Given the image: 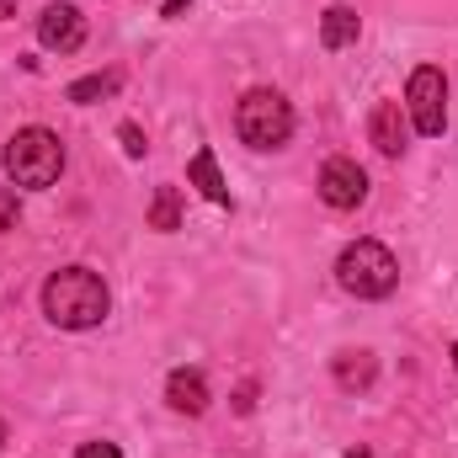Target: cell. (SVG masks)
<instances>
[{"label":"cell","mask_w":458,"mask_h":458,"mask_svg":"<svg viewBox=\"0 0 458 458\" xmlns=\"http://www.w3.org/2000/svg\"><path fill=\"white\" fill-rule=\"evenodd\" d=\"M107 310H113V293H107L102 272H91V267H59L43 283V315L59 331H91L107 320Z\"/></svg>","instance_id":"cell-1"},{"label":"cell","mask_w":458,"mask_h":458,"mask_svg":"<svg viewBox=\"0 0 458 458\" xmlns=\"http://www.w3.org/2000/svg\"><path fill=\"white\" fill-rule=\"evenodd\" d=\"M59 171H64V144H59V133H48V128H16V133L5 139V176H11L16 187L43 192V187L59 182Z\"/></svg>","instance_id":"cell-2"},{"label":"cell","mask_w":458,"mask_h":458,"mask_svg":"<svg viewBox=\"0 0 458 458\" xmlns=\"http://www.w3.org/2000/svg\"><path fill=\"white\" fill-rule=\"evenodd\" d=\"M336 283L357 299H389L394 283H400V261L378 240H352L342 250V261H336Z\"/></svg>","instance_id":"cell-3"},{"label":"cell","mask_w":458,"mask_h":458,"mask_svg":"<svg viewBox=\"0 0 458 458\" xmlns=\"http://www.w3.org/2000/svg\"><path fill=\"white\" fill-rule=\"evenodd\" d=\"M234 133L250 149H283L293 139V107H288V97L283 91H267V86L245 91L240 107H234Z\"/></svg>","instance_id":"cell-4"},{"label":"cell","mask_w":458,"mask_h":458,"mask_svg":"<svg viewBox=\"0 0 458 458\" xmlns=\"http://www.w3.org/2000/svg\"><path fill=\"white\" fill-rule=\"evenodd\" d=\"M405 113H411V128L427 133V139H437L448 128V81H443L437 64L411 70V81H405Z\"/></svg>","instance_id":"cell-5"},{"label":"cell","mask_w":458,"mask_h":458,"mask_svg":"<svg viewBox=\"0 0 458 458\" xmlns=\"http://www.w3.org/2000/svg\"><path fill=\"white\" fill-rule=\"evenodd\" d=\"M368 198V171L357 165V160H346V155H336V160H326L320 165V203L326 208H357Z\"/></svg>","instance_id":"cell-6"},{"label":"cell","mask_w":458,"mask_h":458,"mask_svg":"<svg viewBox=\"0 0 458 458\" xmlns=\"http://www.w3.org/2000/svg\"><path fill=\"white\" fill-rule=\"evenodd\" d=\"M38 43L54 48V54H75V48L86 43V16H81L75 5H64V0L43 5V16H38Z\"/></svg>","instance_id":"cell-7"},{"label":"cell","mask_w":458,"mask_h":458,"mask_svg":"<svg viewBox=\"0 0 458 458\" xmlns=\"http://www.w3.org/2000/svg\"><path fill=\"white\" fill-rule=\"evenodd\" d=\"M165 405L182 411V416H203V411H208V378H203L198 368H176V373L165 378Z\"/></svg>","instance_id":"cell-8"},{"label":"cell","mask_w":458,"mask_h":458,"mask_svg":"<svg viewBox=\"0 0 458 458\" xmlns=\"http://www.w3.org/2000/svg\"><path fill=\"white\" fill-rule=\"evenodd\" d=\"M368 139H373V149L378 155H405V113H400V102H378L373 117H368Z\"/></svg>","instance_id":"cell-9"},{"label":"cell","mask_w":458,"mask_h":458,"mask_svg":"<svg viewBox=\"0 0 458 458\" xmlns=\"http://www.w3.org/2000/svg\"><path fill=\"white\" fill-rule=\"evenodd\" d=\"M187 182H192L208 203L229 208V187H225V176H219V165H214V149H198V155L187 160Z\"/></svg>","instance_id":"cell-10"},{"label":"cell","mask_w":458,"mask_h":458,"mask_svg":"<svg viewBox=\"0 0 458 458\" xmlns=\"http://www.w3.org/2000/svg\"><path fill=\"white\" fill-rule=\"evenodd\" d=\"M373 378H378L373 352H342V357H336V384H342L346 394H352V389H368Z\"/></svg>","instance_id":"cell-11"},{"label":"cell","mask_w":458,"mask_h":458,"mask_svg":"<svg viewBox=\"0 0 458 458\" xmlns=\"http://www.w3.org/2000/svg\"><path fill=\"white\" fill-rule=\"evenodd\" d=\"M357 27H362V21H357L352 5H331V11L320 16V43H326V48H346V43H357Z\"/></svg>","instance_id":"cell-12"},{"label":"cell","mask_w":458,"mask_h":458,"mask_svg":"<svg viewBox=\"0 0 458 458\" xmlns=\"http://www.w3.org/2000/svg\"><path fill=\"white\" fill-rule=\"evenodd\" d=\"M149 229H160V234L182 229V198H176V187H160V192H155V203H149Z\"/></svg>","instance_id":"cell-13"},{"label":"cell","mask_w":458,"mask_h":458,"mask_svg":"<svg viewBox=\"0 0 458 458\" xmlns=\"http://www.w3.org/2000/svg\"><path fill=\"white\" fill-rule=\"evenodd\" d=\"M117 91V75H86V81H75L64 97L75 102V107H86V102H97V97H113Z\"/></svg>","instance_id":"cell-14"},{"label":"cell","mask_w":458,"mask_h":458,"mask_svg":"<svg viewBox=\"0 0 458 458\" xmlns=\"http://www.w3.org/2000/svg\"><path fill=\"white\" fill-rule=\"evenodd\" d=\"M16 219H21L16 192H11V187H0V234H5V229H16Z\"/></svg>","instance_id":"cell-15"},{"label":"cell","mask_w":458,"mask_h":458,"mask_svg":"<svg viewBox=\"0 0 458 458\" xmlns=\"http://www.w3.org/2000/svg\"><path fill=\"white\" fill-rule=\"evenodd\" d=\"M117 139H123V149H128L133 160L144 155V133H139V123H123V128H117Z\"/></svg>","instance_id":"cell-16"},{"label":"cell","mask_w":458,"mask_h":458,"mask_svg":"<svg viewBox=\"0 0 458 458\" xmlns=\"http://www.w3.org/2000/svg\"><path fill=\"white\" fill-rule=\"evenodd\" d=\"M75 458H123V454H117V443H86Z\"/></svg>","instance_id":"cell-17"},{"label":"cell","mask_w":458,"mask_h":458,"mask_svg":"<svg viewBox=\"0 0 458 458\" xmlns=\"http://www.w3.org/2000/svg\"><path fill=\"white\" fill-rule=\"evenodd\" d=\"M187 5H192V0H165V16H182Z\"/></svg>","instance_id":"cell-18"},{"label":"cell","mask_w":458,"mask_h":458,"mask_svg":"<svg viewBox=\"0 0 458 458\" xmlns=\"http://www.w3.org/2000/svg\"><path fill=\"white\" fill-rule=\"evenodd\" d=\"M16 16V0H0V21H11Z\"/></svg>","instance_id":"cell-19"},{"label":"cell","mask_w":458,"mask_h":458,"mask_svg":"<svg viewBox=\"0 0 458 458\" xmlns=\"http://www.w3.org/2000/svg\"><path fill=\"white\" fill-rule=\"evenodd\" d=\"M0 448H5V421H0Z\"/></svg>","instance_id":"cell-20"},{"label":"cell","mask_w":458,"mask_h":458,"mask_svg":"<svg viewBox=\"0 0 458 458\" xmlns=\"http://www.w3.org/2000/svg\"><path fill=\"white\" fill-rule=\"evenodd\" d=\"M346 458H368V454H362V448H357V454H346Z\"/></svg>","instance_id":"cell-21"},{"label":"cell","mask_w":458,"mask_h":458,"mask_svg":"<svg viewBox=\"0 0 458 458\" xmlns=\"http://www.w3.org/2000/svg\"><path fill=\"white\" fill-rule=\"evenodd\" d=\"M454 368H458V346H454Z\"/></svg>","instance_id":"cell-22"}]
</instances>
